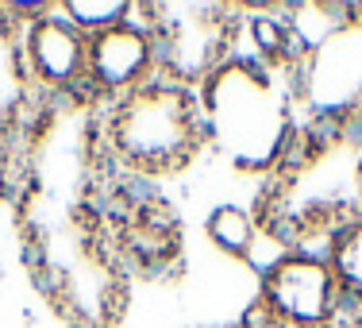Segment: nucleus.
Returning a JSON list of instances; mask_svg holds the SVG:
<instances>
[{
  "instance_id": "1",
  "label": "nucleus",
  "mask_w": 362,
  "mask_h": 328,
  "mask_svg": "<svg viewBox=\"0 0 362 328\" xmlns=\"http://www.w3.org/2000/svg\"><path fill=\"white\" fill-rule=\"evenodd\" d=\"M204 135V108L197 93L170 77L119 97L108 124L112 151L139 174H174L197 154Z\"/></svg>"
},
{
  "instance_id": "2",
  "label": "nucleus",
  "mask_w": 362,
  "mask_h": 328,
  "mask_svg": "<svg viewBox=\"0 0 362 328\" xmlns=\"http://www.w3.org/2000/svg\"><path fill=\"white\" fill-rule=\"evenodd\" d=\"M204 132L239 170H266L289 147V108L266 74L223 62L204 81Z\"/></svg>"
},
{
  "instance_id": "3",
  "label": "nucleus",
  "mask_w": 362,
  "mask_h": 328,
  "mask_svg": "<svg viewBox=\"0 0 362 328\" xmlns=\"http://www.w3.org/2000/svg\"><path fill=\"white\" fill-rule=\"evenodd\" d=\"M281 209L293 217L300 232L305 224H343L362 217V147L351 140L327 143L324 151L308 154L297 174L286 178Z\"/></svg>"
},
{
  "instance_id": "4",
  "label": "nucleus",
  "mask_w": 362,
  "mask_h": 328,
  "mask_svg": "<svg viewBox=\"0 0 362 328\" xmlns=\"http://www.w3.org/2000/svg\"><path fill=\"white\" fill-rule=\"evenodd\" d=\"M158 16L146 23L158 50L162 77L177 85L209 81L223 66L231 47V20H223V8L212 4H154L146 8Z\"/></svg>"
},
{
  "instance_id": "5",
  "label": "nucleus",
  "mask_w": 362,
  "mask_h": 328,
  "mask_svg": "<svg viewBox=\"0 0 362 328\" xmlns=\"http://www.w3.org/2000/svg\"><path fill=\"white\" fill-rule=\"evenodd\" d=\"M262 301L281 324L289 328H324L335 321L343 305V290L335 282L327 259L293 251L266 266L262 274Z\"/></svg>"
},
{
  "instance_id": "6",
  "label": "nucleus",
  "mask_w": 362,
  "mask_h": 328,
  "mask_svg": "<svg viewBox=\"0 0 362 328\" xmlns=\"http://www.w3.org/2000/svg\"><path fill=\"white\" fill-rule=\"evenodd\" d=\"M300 93L320 116H355L362 108V20L332 28L300 62Z\"/></svg>"
},
{
  "instance_id": "7",
  "label": "nucleus",
  "mask_w": 362,
  "mask_h": 328,
  "mask_svg": "<svg viewBox=\"0 0 362 328\" xmlns=\"http://www.w3.org/2000/svg\"><path fill=\"white\" fill-rule=\"evenodd\" d=\"M154 70H158V50H154V35L146 23L127 20L119 28H108L89 39L85 81L97 85L100 93L127 97V93L151 81Z\"/></svg>"
},
{
  "instance_id": "8",
  "label": "nucleus",
  "mask_w": 362,
  "mask_h": 328,
  "mask_svg": "<svg viewBox=\"0 0 362 328\" xmlns=\"http://www.w3.org/2000/svg\"><path fill=\"white\" fill-rule=\"evenodd\" d=\"M28 62L39 81L54 89H70L85 81V62H89V39L62 20V12H42L28 28Z\"/></svg>"
},
{
  "instance_id": "9",
  "label": "nucleus",
  "mask_w": 362,
  "mask_h": 328,
  "mask_svg": "<svg viewBox=\"0 0 362 328\" xmlns=\"http://www.w3.org/2000/svg\"><path fill=\"white\" fill-rule=\"evenodd\" d=\"M327 266H332L343 298H358L362 301V217L332 232Z\"/></svg>"
},
{
  "instance_id": "10",
  "label": "nucleus",
  "mask_w": 362,
  "mask_h": 328,
  "mask_svg": "<svg viewBox=\"0 0 362 328\" xmlns=\"http://www.w3.org/2000/svg\"><path fill=\"white\" fill-rule=\"evenodd\" d=\"M204 232H209V239L228 255H251L255 239H258L255 217L247 209H239V205H220V209H212L209 220H204Z\"/></svg>"
},
{
  "instance_id": "11",
  "label": "nucleus",
  "mask_w": 362,
  "mask_h": 328,
  "mask_svg": "<svg viewBox=\"0 0 362 328\" xmlns=\"http://www.w3.org/2000/svg\"><path fill=\"white\" fill-rule=\"evenodd\" d=\"M58 12H62V20L74 23L85 39H93V35H100V31H108V28L127 23L132 4H127V0H66Z\"/></svg>"
},
{
  "instance_id": "12",
  "label": "nucleus",
  "mask_w": 362,
  "mask_h": 328,
  "mask_svg": "<svg viewBox=\"0 0 362 328\" xmlns=\"http://www.w3.org/2000/svg\"><path fill=\"white\" fill-rule=\"evenodd\" d=\"M251 39H255V47L262 50L266 58L286 62L289 47H293V23L278 20V16H255L251 20Z\"/></svg>"
},
{
  "instance_id": "13",
  "label": "nucleus",
  "mask_w": 362,
  "mask_h": 328,
  "mask_svg": "<svg viewBox=\"0 0 362 328\" xmlns=\"http://www.w3.org/2000/svg\"><path fill=\"white\" fill-rule=\"evenodd\" d=\"M355 328H362V321H358V324H355Z\"/></svg>"
}]
</instances>
